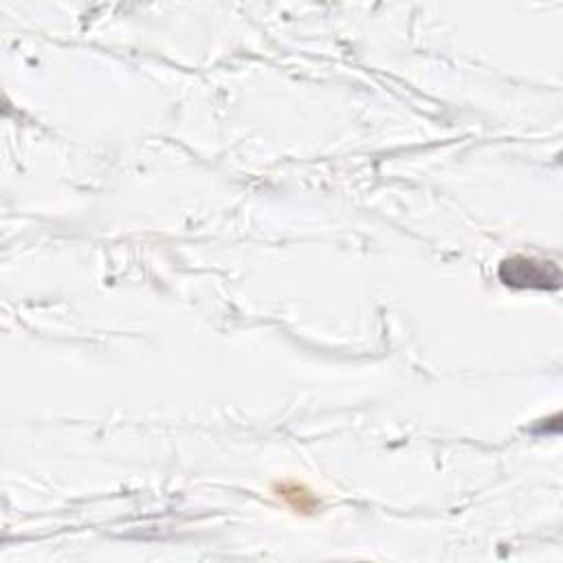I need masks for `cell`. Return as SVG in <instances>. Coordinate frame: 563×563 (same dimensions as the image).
Segmentation results:
<instances>
[{
	"mask_svg": "<svg viewBox=\"0 0 563 563\" xmlns=\"http://www.w3.org/2000/svg\"><path fill=\"white\" fill-rule=\"evenodd\" d=\"M499 279L512 288L556 290L561 286V271L552 260L512 255L499 264Z\"/></svg>",
	"mask_w": 563,
	"mask_h": 563,
	"instance_id": "cell-1",
	"label": "cell"
}]
</instances>
